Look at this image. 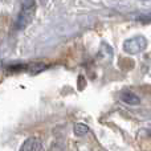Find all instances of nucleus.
<instances>
[{"instance_id": "1", "label": "nucleus", "mask_w": 151, "mask_h": 151, "mask_svg": "<svg viewBox=\"0 0 151 151\" xmlns=\"http://www.w3.org/2000/svg\"><path fill=\"white\" fill-rule=\"evenodd\" d=\"M35 13V0H23L21 11L16 20V29H24L32 21Z\"/></svg>"}, {"instance_id": "2", "label": "nucleus", "mask_w": 151, "mask_h": 151, "mask_svg": "<svg viewBox=\"0 0 151 151\" xmlns=\"http://www.w3.org/2000/svg\"><path fill=\"white\" fill-rule=\"evenodd\" d=\"M146 47H147V40L143 36L133 37V39H129L123 42V49L129 55H137V53L142 52Z\"/></svg>"}, {"instance_id": "3", "label": "nucleus", "mask_w": 151, "mask_h": 151, "mask_svg": "<svg viewBox=\"0 0 151 151\" xmlns=\"http://www.w3.org/2000/svg\"><path fill=\"white\" fill-rule=\"evenodd\" d=\"M20 151H41V142L37 138H28L23 143Z\"/></svg>"}, {"instance_id": "4", "label": "nucleus", "mask_w": 151, "mask_h": 151, "mask_svg": "<svg viewBox=\"0 0 151 151\" xmlns=\"http://www.w3.org/2000/svg\"><path fill=\"white\" fill-rule=\"evenodd\" d=\"M121 99L127 105H139L141 104L139 97L137 96V94H134L133 91H130V90L122 91V93H121Z\"/></svg>"}, {"instance_id": "5", "label": "nucleus", "mask_w": 151, "mask_h": 151, "mask_svg": "<svg viewBox=\"0 0 151 151\" xmlns=\"http://www.w3.org/2000/svg\"><path fill=\"white\" fill-rule=\"evenodd\" d=\"M89 131V127L86 125H83V123H76L74 125V134L78 137L81 135H85V134H88Z\"/></svg>"}]
</instances>
